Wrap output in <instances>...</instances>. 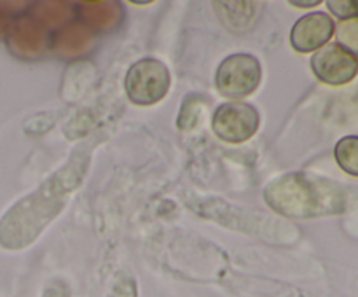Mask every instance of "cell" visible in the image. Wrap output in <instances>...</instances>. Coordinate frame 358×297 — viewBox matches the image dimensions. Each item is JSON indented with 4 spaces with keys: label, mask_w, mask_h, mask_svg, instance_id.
Returning <instances> with one entry per match:
<instances>
[{
    "label": "cell",
    "mask_w": 358,
    "mask_h": 297,
    "mask_svg": "<svg viewBox=\"0 0 358 297\" xmlns=\"http://www.w3.org/2000/svg\"><path fill=\"white\" fill-rule=\"evenodd\" d=\"M334 34L338 42L336 44L341 45L345 51L353 55L358 59V17L352 20H345L334 28Z\"/></svg>",
    "instance_id": "8"
},
{
    "label": "cell",
    "mask_w": 358,
    "mask_h": 297,
    "mask_svg": "<svg viewBox=\"0 0 358 297\" xmlns=\"http://www.w3.org/2000/svg\"><path fill=\"white\" fill-rule=\"evenodd\" d=\"M264 199L276 213L289 219H317L341 213L345 192L338 184L304 173H287L268 184Z\"/></svg>",
    "instance_id": "1"
},
{
    "label": "cell",
    "mask_w": 358,
    "mask_h": 297,
    "mask_svg": "<svg viewBox=\"0 0 358 297\" xmlns=\"http://www.w3.org/2000/svg\"><path fill=\"white\" fill-rule=\"evenodd\" d=\"M334 157L339 168L352 177H358V136H345L336 143Z\"/></svg>",
    "instance_id": "7"
},
{
    "label": "cell",
    "mask_w": 358,
    "mask_h": 297,
    "mask_svg": "<svg viewBox=\"0 0 358 297\" xmlns=\"http://www.w3.org/2000/svg\"><path fill=\"white\" fill-rule=\"evenodd\" d=\"M327 7L339 20H352L358 17V0H329Z\"/></svg>",
    "instance_id": "9"
},
{
    "label": "cell",
    "mask_w": 358,
    "mask_h": 297,
    "mask_svg": "<svg viewBox=\"0 0 358 297\" xmlns=\"http://www.w3.org/2000/svg\"><path fill=\"white\" fill-rule=\"evenodd\" d=\"M262 79V66L255 56L236 52L224 59L215 73V87L227 98H243L254 93Z\"/></svg>",
    "instance_id": "3"
},
{
    "label": "cell",
    "mask_w": 358,
    "mask_h": 297,
    "mask_svg": "<svg viewBox=\"0 0 358 297\" xmlns=\"http://www.w3.org/2000/svg\"><path fill=\"white\" fill-rule=\"evenodd\" d=\"M261 122V115L254 105L243 101H227L217 107L212 126L219 138L229 143L247 142L255 135Z\"/></svg>",
    "instance_id": "4"
},
{
    "label": "cell",
    "mask_w": 358,
    "mask_h": 297,
    "mask_svg": "<svg viewBox=\"0 0 358 297\" xmlns=\"http://www.w3.org/2000/svg\"><path fill=\"white\" fill-rule=\"evenodd\" d=\"M320 3V0H311V2H297V0H292L290 6H296V7H317Z\"/></svg>",
    "instance_id": "10"
},
{
    "label": "cell",
    "mask_w": 358,
    "mask_h": 297,
    "mask_svg": "<svg viewBox=\"0 0 358 297\" xmlns=\"http://www.w3.org/2000/svg\"><path fill=\"white\" fill-rule=\"evenodd\" d=\"M334 28L336 24L329 14L320 13V10L310 13L297 20V23L292 27L290 44L297 52L318 51L325 44H329L334 35Z\"/></svg>",
    "instance_id": "6"
},
{
    "label": "cell",
    "mask_w": 358,
    "mask_h": 297,
    "mask_svg": "<svg viewBox=\"0 0 358 297\" xmlns=\"http://www.w3.org/2000/svg\"><path fill=\"white\" fill-rule=\"evenodd\" d=\"M311 70L329 86H345L358 73V59L338 44H325L311 56Z\"/></svg>",
    "instance_id": "5"
},
{
    "label": "cell",
    "mask_w": 358,
    "mask_h": 297,
    "mask_svg": "<svg viewBox=\"0 0 358 297\" xmlns=\"http://www.w3.org/2000/svg\"><path fill=\"white\" fill-rule=\"evenodd\" d=\"M129 101L140 107L154 105L166 96L170 89V72L156 58H142L129 66L124 79Z\"/></svg>",
    "instance_id": "2"
},
{
    "label": "cell",
    "mask_w": 358,
    "mask_h": 297,
    "mask_svg": "<svg viewBox=\"0 0 358 297\" xmlns=\"http://www.w3.org/2000/svg\"><path fill=\"white\" fill-rule=\"evenodd\" d=\"M6 27H7V17L6 14H3V10L0 9V37H2L3 31H6Z\"/></svg>",
    "instance_id": "11"
}]
</instances>
